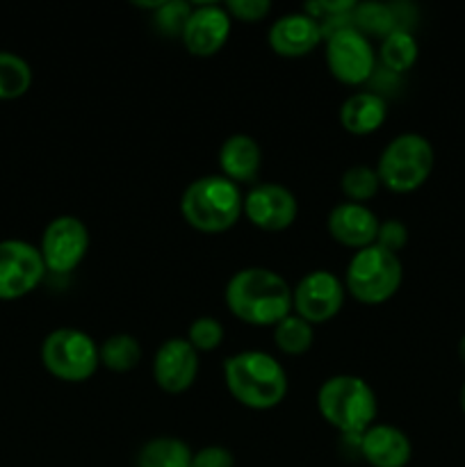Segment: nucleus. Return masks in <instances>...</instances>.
<instances>
[{
  "label": "nucleus",
  "instance_id": "2eb2a0df",
  "mask_svg": "<svg viewBox=\"0 0 465 467\" xmlns=\"http://www.w3.org/2000/svg\"><path fill=\"white\" fill-rule=\"evenodd\" d=\"M267 41L274 53L294 59L313 53L322 44L324 36L317 18L305 12H290L274 18L267 32Z\"/></svg>",
  "mask_w": 465,
  "mask_h": 467
},
{
  "label": "nucleus",
  "instance_id": "20e7f679",
  "mask_svg": "<svg viewBox=\"0 0 465 467\" xmlns=\"http://www.w3.org/2000/svg\"><path fill=\"white\" fill-rule=\"evenodd\" d=\"M244 208L240 185L222 173H208L185 187L181 196L182 219L201 233H226L237 223Z\"/></svg>",
  "mask_w": 465,
  "mask_h": 467
},
{
  "label": "nucleus",
  "instance_id": "6ab92c4d",
  "mask_svg": "<svg viewBox=\"0 0 465 467\" xmlns=\"http://www.w3.org/2000/svg\"><path fill=\"white\" fill-rule=\"evenodd\" d=\"M340 123L351 135H372L386 123L388 100L377 91H356L340 105Z\"/></svg>",
  "mask_w": 465,
  "mask_h": 467
},
{
  "label": "nucleus",
  "instance_id": "c756f323",
  "mask_svg": "<svg viewBox=\"0 0 465 467\" xmlns=\"http://www.w3.org/2000/svg\"><path fill=\"white\" fill-rule=\"evenodd\" d=\"M231 18H237L242 23H258L272 12L269 0H228L226 3Z\"/></svg>",
  "mask_w": 465,
  "mask_h": 467
},
{
  "label": "nucleus",
  "instance_id": "a211bd4d",
  "mask_svg": "<svg viewBox=\"0 0 465 467\" xmlns=\"http://www.w3.org/2000/svg\"><path fill=\"white\" fill-rule=\"evenodd\" d=\"M219 167H222V176L232 181L235 185L240 182H258L260 164H263V150L260 144L246 132H235L223 140L219 146Z\"/></svg>",
  "mask_w": 465,
  "mask_h": 467
},
{
  "label": "nucleus",
  "instance_id": "5701e85b",
  "mask_svg": "<svg viewBox=\"0 0 465 467\" xmlns=\"http://www.w3.org/2000/svg\"><path fill=\"white\" fill-rule=\"evenodd\" d=\"M351 23H354L356 30H360L365 36H369V39H372V36L383 39V36L390 35L397 27L392 5L378 3V0L356 3L354 12H351Z\"/></svg>",
  "mask_w": 465,
  "mask_h": 467
},
{
  "label": "nucleus",
  "instance_id": "39448f33",
  "mask_svg": "<svg viewBox=\"0 0 465 467\" xmlns=\"http://www.w3.org/2000/svg\"><path fill=\"white\" fill-rule=\"evenodd\" d=\"M342 281H345L346 295H351L360 304H386L399 292L401 281H404V265L399 255L392 251L369 244L351 255Z\"/></svg>",
  "mask_w": 465,
  "mask_h": 467
},
{
  "label": "nucleus",
  "instance_id": "1a4fd4ad",
  "mask_svg": "<svg viewBox=\"0 0 465 467\" xmlns=\"http://www.w3.org/2000/svg\"><path fill=\"white\" fill-rule=\"evenodd\" d=\"M89 251V228L76 214H59L46 223L41 233L39 254L46 272L67 276L76 272Z\"/></svg>",
  "mask_w": 465,
  "mask_h": 467
},
{
  "label": "nucleus",
  "instance_id": "b1692460",
  "mask_svg": "<svg viewBox=\"0 0 465 467\" xmlns=\"http://www.w3.org/2000/svg\"><path fill=\"white\" fill-rule=\"evenodd\" d=\"M274 342L287 356H301L313 347L315 328L296 313H290L274 327Z\"/></svg>",
  "mask_w": 465,
  "mask_h": 467
},
{
  "label": "nucleus",
  "instance_id": "ddd939ff",
  "mask_svg": "<svg viewBox=\"0 0 465 467\" xmlns=\"http://www.w3.org/2000/svg\"><path fill=\"white\" fill-rule=\"evenodd\" d=\"M231 27L232 18L226 5L199 3L191 7L181 39L185 48L196 57H212L226 46Z\"/></svg>",
  "mask_w": 465,
  "mask_h": 467
},
{
  "label": "nucleus",
  "instance_id": "2f4dec72",
  "mask_svg": "<svg viewBox=\"0 0 465 467\" xmlns=\"http://www.w3.org/2000/svg\"><path fill=\"white\" fill-rule=\"evenodd\" d=\"M459 358H460V363L465 365V333L460 336V340H459Z\"/></svg>",
  "mask_w": 465,
  "mask_h": 467
},
{
  "label": "nucleus",
  "instance_id": "a878e982",
  "mask_svg": "<svg viewBox=\"0 0 465 467\" xmlns=\"http://www.w3.org/2000/svg\"><path fill=\"white\" fill-rule=\"evenodd\" d=\"M378 187H381V181H378L377 167H369V164H351L340 176L342 194L354 203H365V201L374 199Z\"/></svg>",
  "mask_w": 465,
  "mask_h": 467
},
{
  "label": "nucleus",
  "instance_id": "393cba45",
  "mask_svg": "<svg viewBox=\"0 0 465 467\" xmlns=\"http://www.w3.org/2000/svg\"><path fill=\"white\" fill-rule=\"evenodd\" d=\"M32 87V67L21 55L0 50V100L21 99Z\"/></svg>",
  "mask_w": 465,
  "mask_h": 467
},
{
  "label": "nucleus",
  "instance_id": "f3484780",
  "mask_svg": "<svg viewBox=\"0 0 465 467\" xmlns=\"http://www.w3.org/2000/svg\"><path fill=\"white\" fill-rule=\"evenodd\" d=\"M358 454L372 467H406L413 456V445L395 424L374 422L358 436Z\"/></svg>",
  "mask_w": 465,
  "mask_h": 467
},
{
  "label": "nucleus",
  "instance_id": "7c9ffc66",
  "mask_svg": "<svg viewBox=\"0 0 465 467\" xmlns=\"http://www.w3.org/2000/svg\"><path fill=\"white\" fill-rule=\"evenodd\" d=\"M190 467H235V456L228 447L208 445L194 451Z\"/></svg>",
  "mask_w": 465,
  "mask_h": 467
},
{
  "label": "nucleus",
  "instance_id": "f03ea898",
  "mask_svg": "<svg viewBox=\"0 0 465 467\" xmlns=\"http://www.w3.org/2000/svg\"><path fill=\"white\" fill-rule=\"evenodd\" d=\"M223 383L232 400L251 410H269L283 404L290 390L285 368L272 354L244 349L223 360Z\"/></svg>",
  "mask_w": 465,
  "mask_h": 467
},
{
  "label": "nucleus",
  "instance_id": "aec40b11",
  "mask_svg": "<svg viewBox=\"0 0 465 467\" xmlns=\"http://www.w3.org/2000/svg\"><path fill=\"white\" fill-rule=\"evenodd\" d=\"M194 451L176 436H155L140 447L137 467H190Z\"/></svg>",
  "mask_w": 465,
  "mask_h": 467
},
{
  "label": "nucleus",
  "instance_id": "bb28decb",
  "mask_svg": "<svg viewBox=\"0 0 465 467\" xmlns=\"http://www.w3.org/2000/svg\"><path fill=\"white\" fill-rule=\"evenodd\" d=\"M191 7H194V5L185 3V0H164V3L153 12V27L160 35L167 36V39L182 36V30H185V23L187 18H190Z\"/></svg>",
  "mask_w": 465,
  "mask_h": 467
},
{
  "label": "nucleus",
  "instance_id": "9b49d317",
  "mask_svg": "<svg viewBox=\"0 0 465 467\" xmlns=\"http://www.w3.org/2000/svg\"><path fill=\"white\" fill-rule=\"evenodd\" d=\"M345 281L331 269H313L292 287V310L313 327L336 317L345 306Z\"/></svg>",
  "mask_w": 465,
  "mask_h": 467
},
{
  "label": "nucleus",
  "instance_id": "7ed1b4c3",
  "mask_svg": "<svg viewBox=\"0 0 465 467\" xmlns=\"http://www.w3.org/2000/svg\"><path fill=\"white\" fill-rule=\"evenodd\" d=\"M317 410L342 436L358 438L377 422L378 400L363 377L336 374L319 386Z\"/></svg>",
  "mask_w": 465,
  "mask_h": 467
},
{
  "label": "nucleus",
  "instance_id": "f8f14e48",
  "mask_svg": "<svg viewBox=\"0 0 465 467\" xmlns=\"http://www.w3.org/2000/svg\"><path fill=\"white\" fill-rule=\"evenodd\" d=\"M242 213L260 231L278 233L294 223L299 214V201L294 192L287 190L281 182H255L244 194Z\"/></svg>",
  "mask_w": 465,
  "mask_h": 467
},
{
  "label": "nucleus",
  "instance_id": "423d86ee",
  "mask_svg": "<svg viewBox=\"0 0 465 467\" xmlns=\"http://www.w3.org/2000/svg\"><path fill=\"white\" fill-rule=\"evenodd\" d=\"M433 164L436 150L431 141L419 132H401L381 150L377 173L383 187L397 194H408L429 181Z\"/></svg>",
  "mask_w": 465,
  "mask_h": 467
},
{
  "label": "nucleus",
  "instance_id": "cd10ccee",
  "mask_svg": "<svg viewBox=\"0 0 465 467\" xmlns=\"http://www.w3.org/2000/svg\"><path fill=\"white\" fill-rule=\"evenodd\" d=\"M223 336H226V331H223V324L217 317L201 315V317H196L190 324L185 340L201 354V351L219 349L223 342Z\"/></svg>",
  "mask_w": 465,
  "mask_h": 467
},
{
  "label": "nucleus",
  "instance_id": "0eeeda50",
  "mask_svg": "<svg viewBox=\"0 0 465 467\" xmlns=\"http://www.w3.org/2000/svg\"><path fill=\"white\" fill-rule=\"evenodd\" d=\"M41 363L59 381H89L100 368L98 342L82 328L59 327L41 342Z\"/></svg>",
  "mask_w": 465,
  "mask_h": 467
},
{
  "label": "nucleus",
  "instance_id": "473e14b6",
  "mask_svg": "<svg viewBox=\"0 0 465 467\" xmlns=\"http://www.w3.org/2000/svg\"><path fill=\"white\" fill-rule=\"evenodd\" d=\"M459 401H460V409H463V413H465V381H463V386H460V395H459Z\"/></svg>",
  "mask_w": 465,
  "mask_h": 467
},
{
  "label": "nucleus",
  "instance_id": "4be33fe9",
  "mask_svg": "<svg viewBox=\"0 0 465 467\" xmlns=\"http://www.w3.org/2000/svg\"><path fill=\"white\" fill-rule=\"evenodd\" d=\"M100 365L109 372L126 374L132 372L137 365L141 363V342L130 333H114V336L105 337V342L98 345Z\"/></svg>",
  "mask_w": 465,
  "mask_h": 467
},
{
  "label": "nucleus",
  "instance_id": "f257e3e1",
  "mask_svg": "<svg viewBox=\"0 0 465 467\" xmlns=\"http://www.w3.org/2000/svg\"><path fill=\"white\" fill-rule=\"evenodd\" d=\"M223 301L240 322L276 327L292 313V285L274 269L244 267L228 278Z\"/></svg>",
  "mask_w": 465,
  "mask_h": 467
},
{
  "label": "nucleus",
  "instance_id": "6e6552de",
  "mask_svg": "<svg viewBox=\"0 0 465 467\" xmlns=\"http://www.w3.org/2000/svg\"><path fill=\"white\" fill-rule=\"evenodd\" d=\"M324 57L333 78L349 87L369 82L378 68V55L372 39L354 26L342 27L324 39Z\"/></svg>",
  "mask_w": 465,
  "mask_h": 467
},
{
  "label": "nucleus",
  "instance_id": "412c9836",
  "mask_svg": "<svg viewBox=\"0 0 465 467\" xmlns=\"http://www.w3.org/2000/svg\"><path fill=\"white\" fill-rule=\"evenodd\" d=\"M378 67L388 68L392 73H406L415 62H418L419 55V44L415 39V35L410 30H395L390 35H386L378 44Z\"/></svg>",
  "mask_w": 465,
  "mask_h": 467
},
{
  "label": "nucleus",
  "instance_id": "4468645a",
  "mask_svg": "<svg viewBox=\"0 0 465 467\" xmlns=\"http://www.w3.org/2000/svg\"><path fill=\"white\" fill-rule=\"evenodd\" d=\"M199 351L185 337H169L155 349L153 379L169 395H181L194 386L199 377Z\"/></svg>",
  "mask_w": 465,
  "mask_h": 467
},
{
  "label": "nucleus",
  "instance_id": "dca6fc26",
  "mask_svg": "<svg viewBox=\"0 0 465 467\" xmlns=\"http://www.w3.org/2000/svg\"><path fill=\"white\" fill-rule=\"evenodd\" d=\"M378 223L381 222L372 208L365 203H354V201H342L333 205L326 219V228L333 240L356 251L377 244Z\"/></svg>",
  "mask_w": 465,
  "mask_h": 467
},
{
  "label": "nucleus",
  "instance_id": "9d476101",
  "mask_svg": "<svg viewBox=\"0 0 465 467\" xmlns=\"http://www.w3.org/2000/svg\"><path fill=\"white\" fill-rule=\"evenodd\" d=\"M46 274L39 246L16 237L0 242V301L23 299L41 285Z\"/></svg>",
  "mask_w": 465,
  "mask_h": 467
},
{
  "label": "nucleus",
  "instance_id": "c85d7f7f",
  "mask_svg": "<svg viewBox=\"0 0 465 467\" xmlns=\"http://www.w3.org/2000/svg\"><path fill=\"white\" fill-rule=\"evenodd\" d=\"M408 242V228L401 219H383L378 223V235H377V244L383 246V249L392 251V254H399L401 249Z\"/></svg>",
  "mask_w": 465,
  "mask_h": 467
}]
</instances>
